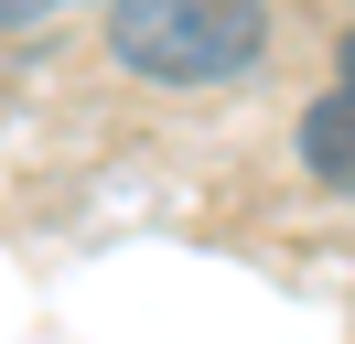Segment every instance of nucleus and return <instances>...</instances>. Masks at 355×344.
<instances>
[{"label": "nucleus", "mask_w": 355, "mask_h": 344, "mask_svg": "<svg viewBox=\"0 0 355 344\" xmlns=\"http://www.w3.org/2000/svg\"><path fill=\"white\" fill-rule=\"evenodd\" d=\"M334 86H355V22L334 33Z\"/></svg>", "instance_id": "20e7f679"}, {"label": "nucleus", "mask_w": 355, "mask_h": 344, "mask_svg": "<svg viewBox=\"0 0 355 344\" xmlns=\"http://www.w3.org/2000/svg\"><path fill=\"white\" fill-rule=\"evenodd\" d=\"M291 150H302V172L323 194H355V86H323L302 108V129H291Z\"/></svg>", "instance_id": "f03ea898"}, {"label": "nucleus", "mask_w": 355, "mask_h": 344, "mask_svg": "<svg viewBox=\"0 0 355 344\" xmlns=\"http://www.w3.org/2000/svg\"><path fill=\"white\" fill-rule=\"evenodd\" d=\"M65 0H0V33H33V22H54Z\"/></svg>", "instance_id": "7ed1b4c3"}, {"label": "nucleus", "mask_w": 355, "mask_h": 344, "mask_svg": "<svg viewBox=\"0 0 355 344\" xmlns=\"http://www.w3.org/2000/svg\"><path fill=\"white\" fill-rule=\"evenodd\" d=\"M108 54L140 86H237L269 54V0H108Z\"/></svg>", "instance_id": "f257e3e1"}]
</instances>
